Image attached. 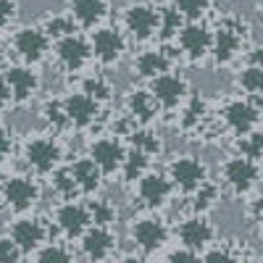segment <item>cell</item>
Wrapping results in <instances>:
<instances>
[{"mask_svg": "<svg viewBox=\"0 0 263 263\" xmlns=\"http://www.w3.org/2000/svg\"><path fill=\"white\" fill-rule=\"evenodd\" d=\"M124 24L135 40H147L158 29V11L147 3H135L124 13Z\"/></svg>", "mask_w": 263, "mask_h": 263, "instance_id": "obj_1", "label": "cell"}, {"mask_svg": "<svg viewBox=\"0 0 263 263\" xmlns=\"http://www.w3.org/2000/svg\"><path fill=\"white\" fill-rule=\"evenodd\" d=\"M150 95L158 105L163 108H177L184 98H187V82L182 77H174V74H161L153 79V87H150Z\"/></svg>", "mask_w": 263, "mask_h": 263, "instance_id": "obj_2", "label": "cell"}, {"mask_svg": "<svg viewBox=\"0 0 263 263\" xmlns=\"http://www.w3.org/2000/svg\"><path fill=\"white\" fill-rule=\"evenodd\" d=\"M205 174H208L205 163L192 158V156H184V158L171 163V179H174V184H177L179 190H184V192H192V190L200 187L205 182Z\"/></svg>", "mask_w": 263, "mask_h": 263, "instance_id": "obj_3", "label": "cell"}, {"mask_svg": "<svg viewBox=\"0 0 263 263\" xmlns=\"http://www.w3.org/2000/svg\"><path fill=\"white\" fill-rule=\"evenodd\" d=\"M90 48H92L95 58H98L103 66H114V63L121 61L126 42H124V37H121L116 29H98V32L92 34V45H90Z\"/></svg>", "mask_w": 263, "mask_h": 263, "instance_id": "obj_4", "label": "cell"}, {"mask_svg": "<svg viewBox=\"0 0 263 263\" xmlns=\"http://www.w3.org/2000/svg\"><path fill=\"white\" fill-rule=\"evenodd\" d=\"M224 182L234 192H248L258 182V161L250 158H232L224 163Z\"/></svg>", "mask_w": 263, "mask_h": 263, "instance_id": "obj_5", "label": "cell"}, {"mask_svg": "<svg viewBox=\"0 0 263 263\" xmlns=\"http://www.w3.org/2000/svg\"><path fill=\"white\" fill-rule=\"evenodd\" d=\"M3 197L11 208L24 211V208H32L40 200V187L27 177H11V179L3 182Z\"/></svg>", "mask_w": 263, "mask_h": 263, "instance_id": "obj_6", "label": "cell"}, {"mask_svg": "<svg viewBox=\"0 0 263 263\" xmlns=\"http://www.w3.org/2000/svg\"><path fill=\"white\" fill-rule=\"evenodd\" d=\"M27 163L32 166V168H37V171H53L55 166H58V161H61V147H58V142L55 140H50V137H37V140H32L29 145H27Z\"/></svg>", "mask_w": 263, "mask_h": 263, "instance_id": "obj_7", "label": "cell"}, {"mask_svg": "<svg viewBox=\"0 0 263 263\" xmlns=\"http://www.w3.org/2000/svg\"><path fill=\"white\" fill-rule=\"evenodd\" d=\"M58 61L63 63V69H69V71H79L82 66L90 61L92 55V48H90V42H84L82 37H74V34H66L58 40Z\"/></svg>", "mask_w": 263, "mask_h": 263, "instance_id": "obj_8", "label": "cell"}, {"mask_svg": "<svg viewBox=\"0 0 263 263\" xmlns=\"http://www.w3.org/2000/svg\"><path fill=\"white\" fill-rule=\"evenodd\" d=\"M132 237H135V242L145 250V253H153L166 245V224L158 221V218H140V221H135V227H132Z\"/></svg>", "mask_w": 263, "mask_h": 263, "instance_id": "obj_9", "label": "cell"}, {"mask_svg": "<svg viewBox=\"0 0 263 263\" xmlns=\"http://www.w3.org/2000/svg\"><path fill=\"white\" fill-rule=\"evenodd\" d=\"M13 48L27 63H37L48 53V34L42 29H21L13 40Z\"/></svg>", "mask_w": 263, "mask_h": 263, "instance_id": "obj_10", "label": "cell"}, {"mask_svg": "<svg viewBox=\"0 0 263 263\" xmlns=\"http://www.w3.org/2000/svg\"><path fill=\"white\" fill-rule=\"evenodd\" d=\"M179 45L190 58H203L211 50V32L197 21H190L187 27H179Z\"/></svg>", "mask_w": 263, "mask_h": 263, "instance_id": "obj_11", "label": "cell"}, {"mask_svg": "<svg viewBox=\"0 0 263 263\" xmlns=\"http://www.w3.org/2000/svg\"><path fill=\"white\" fill-rule=\"evenodd\" d=\"M61 105H63V114L69 119V124H74V126H90L98 119V103L92 98H87L84 92L69 95Z\"/></svg>", "mask_w": 263, "mask_h": 263, "instance_id": "obj_12", "label": "cell"}, {"mask_svg": "<svg viewBox=\"0 0 263 263\" xmlns=\"http://www.w3.org/2000/svg\"><path fill=\"white\" fill-rule=\"evenodd\" d=\"M124 147H121V142H116V140H98L92 147H90V158L95 161V166L103 171V174H114V171H119L121 168V163H124Z\"/></svg>", "mask_w": 263, "mask_h": 263, "instance_id": "obj_13", "label": "cell"}, {"mask_svg": "<svg viewBox=\"0 0 263 263\" xmlns=\"http://www.w3.org/2000/svg\"><path fill=\"white\" fill-rule=\"evenodd\" d=\"M6 84L11 90V98L16 103H27L40 87V79L37 74H32L29 69H24V66H11V69L6 71Z\"/></svg>", "mask_w": 263, "mask_h": 263, "instance_id": "obj_14", "label": "cell"}, {"mask_svg": "<svg viewBox=\"0 0 263 263\" xmlns=\"http://www.w3.org/2000/svg\"><path fill=\"white\" fill-rule=\"evenodd\" d=\"M211 237H213V227L205 221V218L200 216H195V218H187V221L179 227V239H182V245L192 253H200L208 242H211Z\"/></svg>", "mask_w": 263, "mask_h": 263, "instance_id": "obj_15", "label": "cell"}, {"mask_svg": "<svg viewBox=\"0 0 263 263\" xmlns=\"http://www.w3.org/2000/svg\"><path fill=\"white\" fill-rule=\"evenodd\" d=\"M224 121L237 132V135H248L258 124V108L250 100H234L224 108Z\"/></svg>", "mask_w": 263, "mask_h": 263, "instance_id": "obj_16", "label": "cell"}, {"mask_svg": "<svg viewBox=\"0 0 263 263\" xmlns=\"http://www.w3.org/2000/svg\"><path fill=\"white\" fill-rule=\"evenodd\" d=\"M11 239L16 242V248L21 253H32L34 248L42 245V239H45V227L34 218H21V221L13 224L11 229Z\"/></svg>", "mask_w": 263, "mask_h": 263, "instance_id": "obj_17", "label": "cell"}, {"mask_svg": "<svg viewBox=\"0 0 263 263\" xmlns=\"http://www.w3.org/2000/svg\"><path fill=\"white\" fill-rule=\"evenodd\" d=\"M114 245H116V237L105 227H100V224H95V229H87L84 239H82V248H84L87 258H92V260L108 258L114 253Z\"/></svg>", "mask_w": 263, "mask_h": 263, "instance_id": "obj_18", "label": "cell"}, {"mask_svg": "<svg viewBox=\"0 0 263 263\" xmlns=\"http://www.w3.org/2000/svg\"><path fill=\"white\" fill-rule=\"evenodd\" d=\"M55 221H58V227L69 234V237H77V234H82L87 227H90L92 218H90V211H87L84 205H79V203H66V205L58 208Z\"/></svg>", "mask_w": 263, "mask_h": 263, "instance_id": "obj_19", "label": "cell"}, {"mask_svg": "<svg viewBox=\"0 0 263 263\" xmlns=\"http://www.w3.org/2000/svg\"><path fill=\"white\" fill-rule=\"evenodd\" d=\"M171 195V182L161 174H142L140 177V197L142 203L150 205V208H158L168 200Z\"/></svg>", "mask_w": 263, "mask_h": 263, "instance_id": "obj_20", "label": "cell"}, {"mask_svg": "<svg viewBox=\"0 0 263 263\" xmlns=\"http://www.w3.org/2000/svg\"><path fill=\"white\" fill-rule=\"evenodd\" d=\"M108 3L105 0H71V16L82 27H95L105 18Z\"/></svg>", "mask_w": 263, "mask_h": 263, "instance_id": "obj_21", "label": "cell"}, {"mask_svg": "<svg viewBox=\"0 0 263 263\" xmlns=\"http://www.w3.org/2000/svg\"><path fill=\"white\" fill-rule=\"evenodd\" d=\"M237 48H239V34H237L234 29L221 27L216 34H211V50H213V58H216L218 66L229 63V61L234 58Z\"/></svg>", "mask_w": 263, "mask_h": 263, "instance_id": "obj_22", "label": "cell"}, {"mask_svg": "<svg viewBox=\"0 0 263 263\" xmlns=\"http://www.w3.org/2000/svg\"><path fill=\"white\" fill-rule=\"evenodd\" d=\"M69 171H71V177H74V182H77L79 190H84V192H95V190L100 187L103 171L95 166L92 158H79Z\"/></svg>", "mask_w": 263, "mask_h": 263, "instance_id": "obj_23", "label": "cell"}, {"mask_svg": "<svg viewBox=\"0 0 263 263\" xmlns=\"http://www.w3.org/2000/svg\"><path fill=\"white\" fill-rule=\"evenodd\" d=\"M168 66H171V61H168L166 53H161V50H147V53H142V55L137 58L135 69H137V74L145 77V79H156V77H161V74L168 71Z\"/></svg>", "mask_w": 263, "mask_h": 263, "instance_id": "obj_24", "label": "cell"}, {"mask_svg": "<svg viewBox=\"0 0 263 263\" xmlns=\"http://www.w3.org/2000/svg\"><path fill=\"white\" fill-rule=\"evenodd\" d=\"M156 108H158V103L153 100L150 92H132L129 95V114L140 121L156 119Z\"/></svg>", "mask_w": 263, "mask_h": 263, "instance_id": "obj_25", "label": "cell"}, {"mask_svg": "<svg viewBox=\"0 0 263 263\" xmlns=\"http://www.w3.org/2000/svg\"><path fill=\"white\" fill-rule=\"evenodd\" d=\"M145 168H147V156H145V153L132 150V153H126V156H124L121 171H124V177H126L129 182H137L142 174H145Z\"/></svg>", "mask_w": 263, "mask_h": 263, "instance_id": "obj_26", "label": "cell"}, {"mask_svg": "<svg viewBox=\"0 0 263 263\" xmlns=\"http://www.w3.org/2000/svg\"><path fill=\"white\" fill-rule=\"evenodd\" d=\"M211 6V0H174V11H177L182 18L197 21Z\"/></svg>", "mask_w": 263, "mask_h": 263, "instance_id": "obj_27", "label": "cell"}, {"mask_svg": "<svg viewBox=\"0 0 263 263\" xmlns=\"http://www.w3.org/2000/svg\"><path fill=\"white\" fill-rule=\"evenodd\" d=\"M239 84H242V90L250 92V95H258L263 90V69L258 63H250L248 69L239 74Z\"/></svg>", "mask_w": 263, "mask_h": 263, "instance_id": "obj_28", "label": "cell"}, {"mask_svg": "<svg viewBox=\"0 0 263 263\" xmlns=\"http://www.w3.org/2000/svg\"><path fill=\"white\" fill-rule=\"evenodd\" d=\"M132 145H135V150L145 153V156H153V153L161 150V140L153 135V132H147V129L135 132V135H132Z\"/></svg>", "mask_w": 263, "mask_h": 263, "instance_id": "obj_29", "label": "cell"}, {"mask_svg": "<svg viewBox=\"0 0 263 263\" xmlns=\"http://www.w3.org/2000/svg\"><path fill=\"white\" fill-rule=\"evenodd\" d=\"M84 95L92 98L95 103H103L111 98V84L100 77H92V79H84Z\"/></svg>", "mask_w": 263, "mask_h": 263, "instance_id": "obj_30", "label": "cell"}, {"mask_svg": "<svg viewBox=\"0 0 263 263\" xmlns=\"http://www.w3.org/2000/svg\"><path fill=\"white\" fill-rule=\"evenodd\" d=\"M87 211H90V218H92V221L100 224V227H108V224H111L114 218H116V208L108 203V200H95Z\"/></svg>", "mask_w": 263, "mask_h": 263, "instance_id": "obj_31", "label": "cell"}, {"mask_svg": "<svg viewBox=\"0 0 263 263\" xmlns=\"http://www.w3.org/2000/svg\"><path fill=\"white\" fill-rule=\"evenodd\" d=\"M179 27H182V16L174 11V8L158 11V32H163L166 37H171V34L179 32Z\"/></svg>", "mask_w": 263, "mask_h": 263, "instance_id": "obj_32", "label": "cell"}, {"mask_svg": "<svg viewBox=\"0 0 263 263\" xmlns=\"http://www.w3.org/2000/svg\"><path fill=\"white\" fill-rule=\"evenodd\" d=\"M216 200H218V192H216V187H211V184H200L197 187V195H195V211H200V213H205V211H211L213 205H216Z\"/></svg>", "mask_w": 263, "mask_h": 263, "instance_id": "obj_33", "label": "cell"}, {"mask_svg": "<svg viewBox=\"0 0 263 263\" xmlns=\"http://www.w3.org/2000/svg\"><path fill=\"white\" fill-rule=\"evenodd\" d=\"M239 150H242L245 158L258 161L260 153H263V135H260V132H253V135L242 137V142H239Z\"/></svg>", "mask_w": 263, "mask_h": 263, "instance_id": "obj_34", "label": "cell"}, {"mask_svg": "<svg viewBox=\"0 0 263 263\" xmlns=\"http://www.w3.org/2000/svg\"><path fill=\"white\" fill-rule=\"evenodd\" d=\"M42 116H45V121H48L53 129H63L66 124H69V119H66L61 103H48L45 108H42Z\"/></svg>", "mask_w": 263, "mask_h": 263, "instance_id": "obj_35", "label": "cell"}, {"mask_svg": "<svg viewBox=\"0 0 263 263\" xmlns=\"http://www.w3.org/2000/svg\"><path fill=\"white\" fill-rule=\"evenodd\" d=\"M42 32H45L48 37H66V34H71L74 32V27H71V21L69 18H50L48 21V27L45 29H42Z\"/></svg>", "mask_w": 263, "mask_h": 263, "instance_id": "obj_36", "label": "cell"}, {"mask_svg": "<svg viewBox=\"0 0 263 263\" xmlns=\"http://www.w3.org/2000/svg\"><path fill=\"white\" fill-rule=\"evenodd\" d=\"M53 184H55V190H58L61 195H66V197H71V195L77 192V182H74V177H71V171H58L55 179H53Z\"/></svg>", "mask_w": 263, "mask_h": 263, "instance_id": "obj_37", "label": "cell"}, {"mask_svg": "<svg viewBox=\"0 0 263 263\" xmlns=\"http://www.w3.org/2000/svg\"><path fill=\"white\" fill-rule=\"evenodd\" d=\"M21 255H24V253L16 248V242H13L11 237H3V239H0V263H16Z\"/></svg>", "mask_w": 263, "mask_h": 263, "instance_id": "obj_38", "label": "cell"}, {"mask_svg": "<svg viewBox=\"0 0 263 263\" xmlns=\"http://www.w3.org/2000/svg\"><path fill=\"white\" fill-rule=\"evenodd\" d=\"M37 258H40V260H69L71 255H69V250H63V248H58V245H48V248H42V250L37 253Z\"/></svg>", "mask_w": 263, "mask_h": 263, "instance_id": "obj_39", "label": "cell"}, {"mask_svg": "<svg viewBox=\"0 0 263 263\" xmlns=\"http://www.w3.org/2000/svg\"><path fill=\"white\" fill-rule=\"evenodd\" d=\"M16 18V0H0V27Z\"/></svg>", "mask_w": 263, "mask_h": 263, "instance_id": "obj_40", "label": "cell"}, {"mask_svg": "<svg viewBox=\"0 0 263 263\" xmlns=\"http://www.w3.org/2000/svg\"><path fill=\"white\" fill-rule=\"evenodd\" d=\"M195 258H197V253H192V250H174L168 255V260H195Z\"/></svg>", "mask_w": 263, "mask_h": 263, "instance_id": "obj_41", "label": "cell"}, {"mask_svg": "<svg viewBox=\"0 0 263 263\" xmlns=\"http://www.w3.org/2000/svg\"><path fill=\"white\" fill-rule=\"evenodd\" d=\"M8 153H11V140L3 135V132H0V163L6 161V156H8Z\"/></svg>", "mask_w": 263, "mask_h": 263, "instance_id": "obj_42", "label": "cell"}, {"mask_svg": "<svg viewBox=\"0 0 263 263\" xmlns=\"http://www.w3.org/2000/svg\"><path fill=\"white\" fill-rule=\"evenodd\" d=\"M11 103V90H8V84L6 82H0V111Z\"/></svg>", "mask_w": 263, "mask_h": 263, "instance_id": "obj_43", "label": "cell"}]
</instances>
